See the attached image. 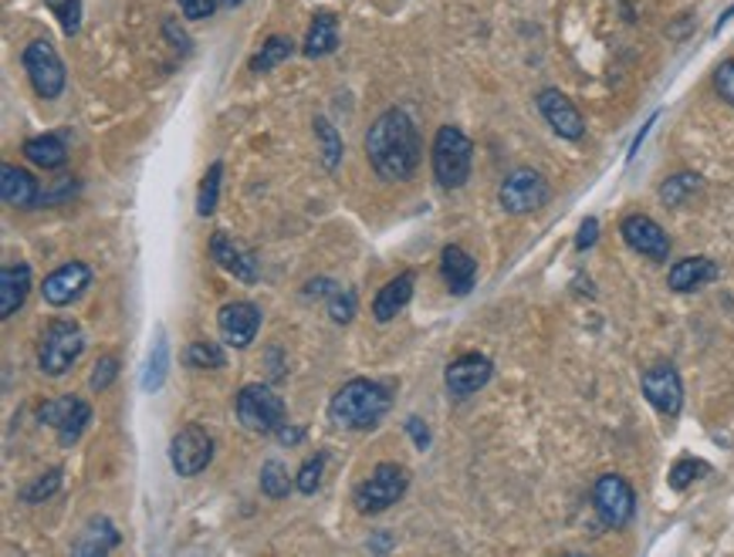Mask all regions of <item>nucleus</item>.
Listing matches in <instances>:
<instances>
[{"label":"nucleus","instance_id":"473e14b6","mask_svg":"<svg viewBox=\"0 0 734 557\" xmlns=\"http://www.w3.org/2000/svg\"><path fill=\"white\" fill-rule=\"evenodd\" d=\"M708 474V467L701 459H694V456H683V459H677L673 463V470H670V487L673 490H687L691 487L698 477H704Z\"/></svg>","mask_w":734,"mask_h":557},{"label":"nucleus","instance_id":"6ab92c4d","mask_svg":"<svg viewBox=\"0 0 734 557\" xmlns=\"http://www.w3.org/2000/svg\"><path fill=\"white\" fill-rule=\"evenodd\" d=\"M440 274H443V281H447L450 294L464 298V294H471V291H474V281H478V264H474V257H471L464 247L450 244V247H443V254H440Z\"/></svg>","mask_w":734,"mask_h":557},{"label":"nucleus","instance_id":"c756f323","mask_svg":"<svg viewBox=\"0 0 734 557\" xmlns=\"http://www.w3.org/2000/svg\"><path fill=\"white\" fill-rule=\"evenodd\" d=\"M261 490H264L271 500H282V497H288L292 480H288V470L282 467L278 459H267L264 467H261Z\"/></svg>","mask_w":734,"mask_h":557},{"label":"nucleus","instance_id":"0eeeda50","mask_svg":"<svg viewBox=\"0 0 734 557\" xmlns=\"http://www.w3.org/2000/svg\"><path fill=\"white\" fill-rule=\"evenodd\" d=\"M24 68L41 99H58L65 91V65L48 41H31L24 48Z\"/></svg>","mask_w":734,"mask_h":557},{"label":"nucleus","instance_id":"ddd939ff","mask_svg":"<svg viewBox=\"0 0 734 557\" xmlns=\"http://www.w3.org/2000/svg\"><path fill=\"white\" fill-rule=\"evenodd\" d=\"M217 328H220V338L234 348H248L261 328V311L251 304V301H231L223 304L220 314H217Z\"/></svg>","mask_w":734,"mask_h":557},{"label":"nucleus","instance_id":"a18cd8bd","mask_svg":"<svg viewBox=\"0 0 734 557\" xmlns=\"http://www.w3.org/2000/svg\"><path fill=\"white\" fill-rule=\"evenodd\" d=\"M731 18H734V4H731V8H727V11H724L721 18H717V27H714V31H721V27H724V24H727Z\"/></svg>","mask_w":734,"mask_h":557},{"label":"nucleus","instance_id":"e433bc0d","mask_svg":"<svg viewBox=\"0 0 734 557\" xmlns=\"http://www.w3.org/2000/svg\"><path fill=\"white\" fill-rule=\"evenodd\" d=\"M58 487H62V470H48L44 477H37V483H31V487H24V490H21V500H24V503L48 500V497H52Z\"/></svg>","mask_w":734,"mask_h":557},{"label":"nucleus","instance_id":"58836bf2","mask_svg":"<svg viewBox=\"0 0 734 557\" xmlns=\"http://www.w3.org/2000/svg\"><path fill=\"white\" fill-rule=\"evenodd\" d=\"M116 376H119V358L116 355H106V358H99V365H96V371H91V389L96 392H106L112 382H116Z\"/></svg>","mask_w":734,"mask_h":557},{"label":"nucleus","instance_id":"72a5a7b5","mask_svg":"<svg viewBox=\"0 0 734 557\" xmlns=\"http://www.w3.org/2000/svg\"><path fill=\"white\" fill-rule=\"evenodd\" d=\"M48 4V11L62 21V31L72 37V34H78V27H81V4L78 0H44Z\"/></svg>","mask_w":734,"mask_h":557},{"label":"nucleus","instance_id":"6e6552de","mask_svg":"<svg viewBox=\"0 0 734 557\" xmlns=\"http://www.w3.org/2000/svg\"><path fill=\"white\" fill-rule=\"evenodd\" d=\"M548 197H552V190H548L545 176L535 172V169H515L508 179L501 182V190H497L501 207L508 213H515V216L541 210L548 203Z\"/></svg>","mask_w":734,"mask_h":557},{"label":"nucleus","instance_id":"bb28decb","mask_svg":"<svg viewBox=\"0 0 734 557\" xmlns=\"http://www.w3.org/2000/svg\"><path fill=\"white\" fill-rule=\"evenodd\" d=\"M292 52H295V44H292L288 37H278V34H274V37L264 41V48L251 58V71H254V75H267L271 68H278L282 62H288Z\"/></svg>","mask_w":734,"mask_h":557},{"label":"nucleus","instance_id":"79ce46f5","mask_svg":"<svg viewBox=\"0 0 734 557\" xmlns=\"http://www.w3.org/2000/svg\"><path fill=\"white\" fill-rule=\"evenodd\" d=\"M595 237H600V223H595V220L589 216V220H582V226H579V241H576V247H579V250H589V247L595 244Z\"/></svg>","mask_w":734,"mask_h":557},{"label":"nucleus","instance_id":"aec40b11","mask_svg":"<svg viewBox=\"0 0 734 557\" xmlns=\"http://www.w3.org/2000/svg\"><path fill=\"white\" fill-rule=\"evenodd\" d=\"M0 197H4V203L14 207V210H28V207L41 203V186L28 169L8 163L4 169H0Z\"/></svg>","mask_w":734,"mask_h":557},{"label":"nucleus","instance_id":"a211bd4d","mask_svg":"<svg viewBox=\"0 0 734 557\" xmlns=\"http://www.w3.org/2000/svg\"><path fill=\"white\" fill-rule=\"evenodd\" d=\"M210 257H213L227 274H234L238 281H244V285H254L258 274H261L258 257H254L251 250H241V247L234 244V237H227L223 230H217V234L210 237Z\"/></svg>","mask_w":734,"mask_h":557},{"label":"nucleus","instance_id":"ea45409f","mask_svg":"<svg viewBox=\"0 0 734 557\" xmlns=\"http://www.w3.org/2000/svg\"><path fill=\"white\" fill-rule=\"evenodd\" d=\"M714 91L727 102L734 105V58H727L717 71H714Z\"/></svg>","mask_w":734,"mask_h":557},{"label":"nucleus","instance_id":"9d476101","mask_svg":"<svg viewBox=\"0 0 734 557\" xmlns=\"http://www.w3.org/2000/svg\"><path fill=\"white\" fill-rule=\"evenodd\" d=\"M592 503L606 527H626L633 521V510H636V493L623 477L606 474L592 487Z\"/></svg>","mask_w":734,"mask_h":557},{"label":"nucleus","instance_id":"412c9836","mask_svg":"<svg viewBox=\"0 0 734 557\" xmlns=\"http://www.w3.org/2000/svg\"><path fill=\"white\" fill-rule=\"evenodd\" d=\"M714 277H717V264L714 260H708V257H683V260H677L670 267L667 285H670V291L687 294V291H694V288L714 281Z\"/></svg>","mask_w":734,"mask_h":557},{"label":"nucleus","instance_id":"dca6fc26","mask_svg":"<svg viewBox=\"0 0 734 557\" xmlns=\"http://www.w3.org/2000/svg\"><path fill=\"white\" fill-rule=\"evenodd\" d=\"M538 112L545 115V122L552 125L562 138H582L585 135V122H582V115H579V109L562 96L559 88H545V91H538Z\"/></svg>","mask_w":734,"mask_h":557},{"label":"nucleus","instance_id":"4be33fe9","mask_svg":"<svg viewBox=\"0 0 734 557\" xmlns=\"http://www.w3.org/2000/svg\"><path fill=\"white\" fill-rule=\"evenodd\" d=\"M31 291V267L28 264H8L0 270V318H14Z\"/></svg>","mask_w":734,"mask_h":557},{"label":"nucleus","instance_id":"39448f33","mask_svg":"<svg viewBox=\"0 0 734 557\" xmlns=\"http://www.w3.org/2000/svg\"><path fill=\"white\" fill-rule=\"evenodd\" d=\"M238 420L241 426H248L251 433H278L285 426V402L278 392H271L261 382H251L238 392L234 399Z\"/></svg>","mask_w":734,"mask_h":557},{"label":"nucleus","instance_id":"f03ea898","mask_svg":"<svg viewBox=\"0 0 734 557\" xmlns=\"http://www.w3.org/2000/svg\"><path fill=\"white\" fill-rule=\"evenodd\" d=\"M386 412H390V389L373 379L346 382L329 402V420L342 430H373Z\"/></svg>","mask_w":734,"mask_h":557},{"label":"nucleus","instance_id":"9b49d317","mask_svg":"<svg viewBox=\"0 0 734 557\" xmlns=\"http://www.w3.org/2000/svg\"><path fill=\"white\" fill-rule=\"evenodd\" d=\"M37 420L58 433V443H62V446H72V443H78V436L85 433V426H88V420H91V409H88V402H81V399H75V396H58V399L44 402V405L37 409Z\"/></svg>","mask_w":734,"mask_h":557},{"label":"nucleus","instance_id":"b1692460","mask_svg":"<svg viewBox=\"0 0 734 557\" xmlns=\"http://www.w3.org/2000/svg\"><path fill=\"white\" fill-rule=\"evenodd\" d=\"M336 48H339V21L329 11H318L305 34V55L322 58V55H332Z\"/></svg>","mask_w":734,"mask_h":557},{"label":"nucleus","instance_id":"4468645a","mask_svg":"<svg viewBox=\"0 0 734 557\" xmlns=\"http://www.w3.org/2000/svg\"><path fill=\"white\" fill-rule=\"evenodd\" d=\"M491 371H494L491 361H487L484 355H478V352L453 358V361L447 365V376H443L447 392H450L453 399H468V396H474L478 389L487 386Z\"/></svg>","mask_w":734,"mask_h":557},{"label":"nucleus","instance_id":"a878e982","mask_svg":"<svg viewBox=\"0 0 734 557\" xmlns=\"http://www.w3.org/2000/svg\"><path fill=\"white\" fill-rule=\"evenodd\" d=\"M24 156H28L34 166H41V169H62L65 159H68V146H65L62 135L48 132V135L28 138V143H24Z\"/></svg>","mask_w":734,"mask_h":557},{"label":"nucleus","instance_id":"423d86ee","mask_svg":"<svg viewBox=\"0 0 734 557\" xmlns=\"http://www.w3.org/2000/svg\"><path fill=\"white\" fill-rule=\"evenodd\" d=\"M409 487V474L399 467V463H380L373 470V477L365 480L359 490H355V510L359 514H383L390 510Z\"/></svg>","mask_w":734,"mask_h":557},{"label":"nucleus","instance_id":"1a4fd4ad","mask_svg":"<svg viewBox=\"0 0 734 557\" xmlns=\"http://www.w3.org/2000/svg\"><path fill=\"white\" fill-rule=\"evenodd\" d=\"M210 459H213V439H210V433H207L204 426L190 423V426H183V430L173 436V443H169V463H173V470H176L179 477H197V474H204V470L210 467Z\"/></svg>","mask_w":734,"mask_h":557},{"label":"nucleus","instance_id":"f704fd0d","mask_svg":"<svg viewBox=\"0 0 734 557\" xmlns=\"http://www.w3.org/2000/svg\"><path fill=\"white\" fill-rule=\"evenodd\" d=\"M322 470H326V456H322V453L305 459V467H302L298 477H295V487H298L302 493H315L318 487H322Z\"/></svg>","mask_w":734,"mask_h":557},{"label":"nucleus","instance_id":"f257e3e1","mask_svg":"<svg viewBox=\"0 0 734 557\" xmlns=\"http://www.w3.org/2000/svg\"><path fill=\"white\" fill-rule=\"evenodd\" d=\"M420 132L403 109L383 112L365 132V156L386 182H403L420 166Z\"/></svg>","mask_w":734,"mask_h":557},{"label":"nucleus","instance_id":"a19ab883","mask_svg":"<svg viewBox=\"0 0 734 557\" xmlns=\"http://www.w3.org/2000/svg\"><path fill=\"white\" fill-rule=\"evenodd\" d=\"M176 4H179L183 18H190V21H204V18H210V14L217 11L220 0H176Z\"/></svg>","mask_w":734,"mask_h":557},{"label":"nucleus","instance_id":"cd10ccee","mask_svg":"<svg viewBox=\"0 0 734 557\" xmlns=\"http://www.w3.org/2000/svg\"><path fill=\"white\" fill-rule=\"evenodd\" d=\"M698 190H701V176H694V172H677V176L664 179L660 200H664L667 207H680L687 197H694Z\"/></svg>","mask_w":734,"mask_h":557},{"label":"nucleus","instance_id":"4c0bfd02","mask_svg":"<svg viewBox=\"0 0 734 557\" xmlns=\"http://www.w3.org/2000/svg\"><path fill=\"white\" fill-rule=\"evenodd\" d=\"M329 314H332V321H339V324L352 321V318H355V294H352V291H342V288H332V291H329Z\"/></svg>","mask_w":734,"mask_h":557},{"label":"nucleus","instance_id":"49530a36","mask_svg":"<svg viewBox=\"0 0 734 557\" xmlns=\"http://www.w3.org/2000/svg\"><path fill=\"white\" fill-rule=\"evenodd\" d=\"M223 4H231V8H234V4H244V0H223Z\"/></svg>","mask_w":734,"mask_h":557},{"label":"nucleus","instance_id":"f8f14e48","mask_svg":"<svg viewBox=\"0 0 734 557\" xmlns=\"http://www.w3.org/2000/svg\"><path fill=\"white\" fill-rule=\"evenodd\" d=\"M620 234H623V241L639 254V257H647V260H667V254H670V237L664 234V226L657 223V220H650V216H644V213H633V216H626L623 220V226H620Z\"/></svg>","mask_w":734,"mask_h":557},{"label":"nucleus","instance_id":"c85d7f7f","mask_svg":"<svg viewBox=\"0 0 734 557\" xmlns=\"http://www.w3.org/2000/svg\"><path fill=\"white\" fill-rule=\"evenodd\" d=\"M220 176H223V163H213L204 179H200V197H197V213L200 216H210L217 210V200H220Z\"/></svg>","mask_w":734,"mask_h":557},{"label":"nucleus","instance_id":"2eb2a0df","mask_svg":"<svg viewBox=\"0 0 734 557\" xmlns=\"http://www.w3.org/2000/svg\"><path fill=\"white\" fill-rule=\"evenodd\" d=\"M644 396L647 402L664 412V415H677L683 405V382L677 376L673 365H654L644 371Z\"/></svg>","mask_w":734,"mask_h":557},{"label":"nucleus","instance_id":"c9c22d12","mask_svg":"<svg viewBox=\"0 0 734 557\" xmlns=\"http://www.w3.org/2000/svg\"><path fill=\"white\" fill-rule=\"evenodd\" d=\"M166 379V342L160 338L153 355H150V365H146V379H143V389L146 392H156Z\"/></svg>","mask_w":734,"mask_h":557},{"label":"nucleus","instance_id":"f3484780","mask_svg":"<svg viewBox=\"0 0 734 557\" xmlns=\"http://www.w3.org/2000/svg\"><path fill=\"white\" fill-rule=\"evenodd\" d=\"M88 281H91V270L81 260H72V264H62L58 270H52L48 277H44L41 294H44V301H48V304L65 308L88 288Z\"/></svg>","mask_w":734,"mask_h":557},{"label":"nucleus","instance_id":"c03bdc74","mask_svg":"<svg viewBox=\"0 0 734 557\" xmlns=\"http://www.w3.org/2000/svg\"><path fill=\"white\" fill-rule=\"evenodd\" d=\"M166 34H169V37H173L176 44H183V52H190V37L183 34V31L176 34V24H173V21H166Z\"/></svg>","mask_w":734,"mask_h":557},{"label":"nucleus","instance_id":"7c9ffc66","mask_svg":"<svg viewBox=\"0 0 734 557\" xmlns=\"http://www.w3.org/2000/svg\"><path fill=\"white\" fill-rule=\"evenodd\" d=\"M183 361H187L190 368H223L227 355H223V348L213 345V342H194V345L187 348V355H183Z\"/></svg>","mask_w":734,"mask_h":557},{"label":"nucleus","instance_id":"7ed1b4c3","mask_svg":"<svg viewBox=\"0 0 734 557\" xmlns=\"http://www.w3.org/2000/svg\"><path fill=\"white\" fill-rule=\"evenodd\" d=\"M471 163H474V146L471 138L457 129V125H443L434 138V176L443 190H461L471 176Z\"/></svg>","mask_w":734,"mask_h":557},{"label":"nucleus","instance_id":"20e7f679","mask_svg":"<svg viewBox=\"0 0 734 557\" xmlns=\"http://www.w3.org/2000/svg\"><path fill=\"white\" fill-rule=\"evenodd\" d=\"M85 352V335L75 321H52L48 332L41 338V348H37V365L44 376H65V371L78 361V355Z\"/></svg>","mask_w":734,"mask_h":557},{"label":"nucleus","instance_id":"2f4dec72","mask_svg":"<svg viewBox=\"0 0 734 557\" xmlns=\"http://www.w3.org/2000/svg\"><path fill=\"white\" fill-rule=\"evenodd\" d=\"M315 132H318V138H322V163H326V169H336L339 159H342V138H339V132L332 129L329 119H315Z\"/></svg>","mask_w":734,"mask_h":557},{"label":"nucleus","instance_id":"393cba45","mask_svg":"<svg viewBox=\"0 0 734 557\" xmlns=\"http://www.w3.org/2000/svg\"><path fill=\"white\" fill-rule=\"evenodd\" d=\"M119 544V531L112 527L109 517H91L85 524V531L78 534L75 541V554H85V557H96V554H109L112 547Z\"/></svg>","mask_w":734,"mask_h":557},{"label":"nucleus","instance_id":"37998d69","mask_svg":"<svg viewBox=\"0 0 734 557\" xmlns=\"http://www.w3.org/2000/svg\"><path fill=\"white\" fill-rule=\"evenodd\" d=\"M406 430H409L413 443H417L420 449H427V446H430V433H427V423H420V420H409V423H406Z\"/></svg>","mask_w":734,"mask_h":557},{"label":"nucleus","instance_id":"5701e85b","mask_svg":"<svg viewBox=\"0 0 734 557\" xmlns=\"http://www.w3.org/2000/svg\"><path fill=\"white\" fill-rule=\"evenodd\" d=\"M413 288H417V277H413L409 270H403V274H396L390 285H383V291L376 294V301H373V318L376 321H393L406 304H409V298H413Z\"/></svg>","mask_w":734,"mask_h":557}]
</instances>
